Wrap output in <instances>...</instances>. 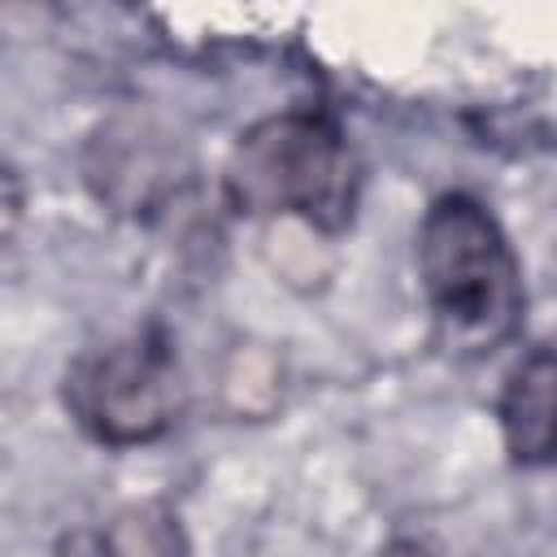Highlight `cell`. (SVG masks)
Returning a JSON list of instances; mask_svg holds the SVG:
<instances>
[{"label":"cell","instance_id":"6da1fadb","mask_svg":"<svg viewBox=\"0 0 557 557\" xmlns=\"http://www.w3.org/2000/svg\"><path fill=\"white\" fill-rule=\"evenodd\" d=\"M418 274L435 339L453 357L500 348L522 322V274L500 222L466 191L431 200L418 226Z\"/></svg>","mask_w":557,"mask_h":557},{"label":"cell","instance_id":"7a4b0ae2","mask_svg":"<svg viewBox=\"0 0 557 557\" xmlns=\"http://www.w3.org/2000/svg\"><path fill=\"white\" fill-rule=\"evenodd\" d=\"M222 187L248 218H287L339 231L357 200V157L326 113L287 109L252 122L235 139Z\"/></svg>","mask_w":557,"mask_h":557},{"label":"cell","instance_id":"3957f363","mask_svg":"<svg viewBox=\"0 0 557 557\" xmlns=\"http://www.w3.org/2000/svg\"><path fill=\"white\" fill-rule=\"evenodd\" d=\"M70 418L109 448L161 440L183 413V374L161 331H131L83 352L65 374Z\"/></svg>","mask_w":557,"mask_h":557},{"label":"cell","instance_id":"277c9868","mask_svg":"<svg viewBox=\"0 0 557 557\" xmlns=\"http://www.w3.org/2000/svg\"><path fill=\"white\" fill-rule=\"evenodd\" d=\"M505 453L522 466H557V352H527L496 400Z\"/></svg>","mask_w":557,"mask_h":557},{"label":"cell","instance_id":"5b68a950","mask_svg":"<svg viewBox=\"0 0 557 557\" xmlns=\"http://www.w3.org/2000/svg\"><path fill=\"white\" fill-rule=\"evenodd\" d=\"M87 178L96 183L100 200H113L122 209H148L170 187V152L157 144L148 126H109L91 144Z\"/></svg>","mask_w":557,"mask_h":557},{"label":"cell","instance_id":"8992f818","mask_svg":"<svg viewBox=\"0 0 557 557\" xmlns=\"http://www.w3.org/2000/svg\"><path fill=\"white\" fill-rule=\"evenodd\" d=\"M57 557H187V540L165 505H126L100 531H70Z\"/></svg>","mask_w":557,"mask_h":557},{"label":"cell","instance_id":"52a82bcc","mask_svg":"<svg viewBox=\"0 0 557 557\" xmlns=\"http://www.w3.org/2000/svg\"><path fill=\"white\" fill-rule=\"evenodd\" d=\"M379 557H435L426 544H418V540H396V544H387Z\"/></svg>","mask_w":557,"mask_h":557}]
</instances>
